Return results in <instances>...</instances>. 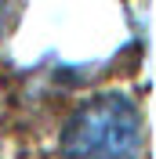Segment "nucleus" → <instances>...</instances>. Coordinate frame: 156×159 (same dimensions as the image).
I'll return each mask as SVG.
<instances>
[{
    "mask_svg": "<svg viewBox=\"0 0 156 159\" xmlns=\"http://www.w3.org/2000/svg\"><path fill=\"white\" fill-rule=\"evenodd\" d=\"M142 116L127 94L91 98L62 130L66 159H138Z\"/></svg>",
    "mask_w": 156,
    "mask_h": 159,
    "instance_id": "obj_1",
    "label": "nucleus"
},
{
    "mask_svg": "<svg viewBox=\"0 0 156 159\" xmlns=\"http://www.w3.org/2000/svg\"><path fill=\"white\" fill-rule=\"evenodd\" d=\"M11 4H15V0H0V29H4L7 18H11Z\"/></svg>",
    "mask_w": 156,
    "mask_h": 159,
    "instance_id": "obj_2",
    "label": "nucleus"
}]
</instances>
